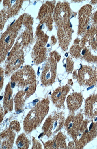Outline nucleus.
I'll list each match as a JSON object with an SVG mask.
<instances>
[{"label":"nucleus","mask_w":97,"mask_h":149,"mask_svg":"<svg viewBox=\"0 0 97 149\" xmlns=\"http://www.w3.org/2000/svg\"><path fill=\"white\" fill-rule=\"evenodd\" d=\"M17 145L19 148L26 149L28 145V139L24 135H22L17 139Z\"/></svg>","instance_id":"1a4fd4ad"},{"label":"nucleus","mask_w":97,"mask_h":149,"mask_svg":"<svg viewBox=\"0 0 97 149\" xmlns=\"http://www.w3.org/2000/svg\"><path fill=\"white\" fill-rule=\"evenodd\" d=\"M69 90V87L66 86L60 87L57 89L52 94L51 98L56 106L61 107L64 104L66 96Z\"/></svg>","instance_id":"20e7f679"},{"label":"nucleus","mask_w":97,"mask_h":149,"mask_svg":"<svg viewBox=\"0 0 97 149\" xmlns=\"http://www.w3.org/2000/svg\"><path fill=\"white\" fill-rule=\"evenodd\" d=\"M77 80L82 85L90 86L95 84L97 82V69L83 67L78 72Z\"/></svg>","instance_id":"f257e3e1"},{"label":"nucleus","mask_w":97,"mask_h":149,"mask_svg":"<svg viewBox=\"0 0 97 149\" xmlns=\"http://www.w3.org/2000/svg\"><path fill=\"white\" fill-rule=\"evenodd\" d=\"M83 102L82 96L80 93H75L70 95L67 97V102L69 109L74 112L80 108Z\"/></svg>","instance_id":"423d86ee"},{"label":"nucleus","mask_w":97,"mask_h":149,"mask_svg":"<svg viewBox=\"0 0 97 149\" xmlns=\"http://www.w3.org/2000/svg\"><path fill=\"white\" fill-rule=\"evenodd\" d=\"M10 38V37H8L5 40V42H6V43H8L9 40Z\"/></svg>","instance_id":"9d476101"},{"label":"nucleus","mask_w":97,"mask_h":149,"mask_svg":"<svg viewBox=\"0 0 97 149\" xmlns=\"http://www.w3.org/2000/svg\"><path fill=\"white\" fill-rule=\"evenodd\" d=\"M85 115L93 118L97 116V94L91 95L85 101Z\"/></svg>","instance_id":"39448f33"},{"label":"nucleus","mask_w":97,"mask_h":149,"mask_svg":"<svg viewBox=\"0 0 97 149\" xmlns=\"http://www.w3.org/2000/svg\"><path fill=\"white\" fill-rule=\"evenodd\" d=\"M83 116L81 114L70 116L65 123V126L69 134L75 140L80 132L83 123Z\"/></svg>","instance_id":"f03ea898"},{"label":"nucleus","mask_w":97,"mask_h":149,"mask_svg":"<svg viewBox=\"0 0 97 149\" xmlns=\"http://www.w3.org/2000/svg\"><path fill=\"white\" fill-rule=\"evenodd\" d=\"M56 76L55 70H47L42 73L41 79L42 82L44 85H50L54 83Z\"/></svg>","instance_id":"6e6552de"},{"label":"nucleus","mask_w":97,"mask_h":149,"mask_svg":"<svg viewBox=\"0 0 97 149\" xmlns=\"http://www.w3.org/2000/svg\"><path fill=\"white\" fill-rule=\"evenodd\" d=\"M45 147L47 149L66 148L65 138L63 135L59 134L52 141L46 143Z\"/></svg>","instance_id":"0eeeda50"},{"label":"nucleus","mask_w":97,"mask_h":149,"mask_svg":"<svg viewBox=\"0 0 97 149\" xmlns=\"http://www.w3.org/2000/svg\"><path fill=\"white\" fill-rule=\"evenodd\" d=\"M15 21V20L11 24V25L13 24L14 23V22Z\"/></svg>","instance_id":"9b49d317"},{"label":"nucleus","mask_w":97,"mask_h":149,"mask_svg":"<svg viewBox=\"0 0 97 149\" xmlns=\"http://www.w3.org/2000/svg\"><path fill=\"white\" fill-rule=\"evenodd\" d=\"M47 121L48 135L55 133L61 128L64 124V117L62 113H58L52 118H49Z\"/></svg>","instance_id":"7ed1b4c3"}]
</instances>
